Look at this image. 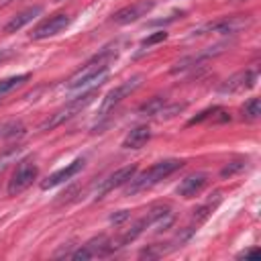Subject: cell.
I'll return each instance as SVG.
<instances>
[{
	"label": "cell",
	"instance_id": "6da1fadb",
	"mask_svg": "<svg viewBox=\"0 0 261 261\" xmlns=\"http://www.w3.org/2000/svg\"><path fill=\"white\" fill-rule=\"evenodd\" d=\"M184 163H186L184 159H175V157H171V159H161V161L153 163L149 169L141 171L139 175L135 173V175L128 179L126 190H124V196H135V194H139V192L151 190L153 186H157L159 181H163L165 177H169L171 173H175L177 169H181Z\"/></svg>",
	"mask_w": 261,
	"mask_h": 261
},
{
	"label": "cell",
	"instance_id": "7a4b0ae2",
	"mask_svg": "<svg viewBox=\"0 0 261 261\" xmlns=\"http://www.w3.org/2000/svg\"><path fill=\"white\" fill-rule=\"evenodd\" d=\"M116 57V51L114 49H104L100 51L98 55H94L90 61H86L69 80H67V88L69 90H80V88H86L90 84H102L106 80V73H108V67L112 63V59Z\"/></svg>",
	"mask_w": 261,
	"mask_h": 261
},
{
	"label": "cell",
	"instance_id": "3957f363",
	"mask_svg": "<svg viewBox=\"0 0 261 261\" xmlns=\"http://www.w3.org/2000/svg\"><path fill=\"white\" fill-rule=\"evenodd\" d=\"M98 88H100V84H98V86H94V88H90V90H88V92H84L82 96L71 98V100H69L67 104H63L61 108H57L53 114H49V116L39 124V130H53V128L61 126L63 122L71 120L75 114H80L86 106H90V104L94 102V98L98 96Z\"/></svg>",
	"mask_w": 261,
	"mask_h": 261
},
{
	"label": "cell",
	"instance_id": "277c9868",
	"mask_svg": "<svg viewBox=\"0 0 261 261\" xmlns=\"http://www.w3.org/2000/svg\"><path fill=\"white\" fill-rule=\"evenodd\" d=\"M37 175H39V167H37L35 159H33V157L20 159L18 165L14 167L10 179H8V188H6L8 196H16V194L24 192V190L37 179Z\"/></svg>",
	"mask_w": 261,
	"mask_h": 261
},
{
	"label": "cell",
	"instance_id": "5b68a950",
	"mask_svg": "<svg viewBox=\"0 0 261 261\" xmlns=\"http://www.w3.org/2000/svg\"><path fill=\"white\" fill-rule=\"evenodd\" d=\"M143 84V75H133L128 80H124L122 84H118L116 88H112L104 98H102V104H100V116H106L110 110H114L126 96H130L139 86Z\"/></svg>",
	"mask_w": 261,
	"mask_h": 261
},
{
	"label": "cell",
	"instance_id": "8992f818",
	"mask_svg": "<svg viewBox=\"0 0 261 261\" xmlns=\"http://www.w3.org/2000/svg\"><path fill=\"white\" fill-rule=\"evenodd\" d=\"M259 80V67L253 65V67H247V69H241L237 73H232L230 77H226L220 86H218V94H239V92H245V90H251Z\"/></svg>",
	"mask_w": 261,
	"mask_h": 261
},
{
	"label": "cell",
	"instance_id": "52a82bcc",
	"mask_svg": "<svg viewBox=\"0 0 261 261\" xmlns=\"http://www.w3.org/2000/svg\"><path fill=\"white\" fill-rule=\"evenodd\" d=\"M251 24V16L249 14H234V16H224V18H218L214 22H208L204 27H200L198 31H194L196 35H206V33H222V35H234L239 31H243L245 27Z\"/></svg>",
	"mask_w": 261,
	"mask_h": 261
},
{
	"label": "cell",
	"instance_id": "ba28073f",
	"mask_svg": "<svg viewBox=\"0 0 261 261\" xmlns=\"http://www.w3.org/2000/svg\"><path fill=\"white\" fill-rule=\"evenodd\" d=\"M116 247H114V241H110L106 234H100V237H94L90 239L86 245H82L77 251L69 253L71 259H96V257H106L110 253H114Z\"/></svg>",
	"mask_w": 261,
	"mask_h": 261
},
{
	"label": "cell",
	"instance_id": "9c48e42d",
	"mask_svg": "<svg viewBox=\"0 0 261 261\" xmlns=\"http://www.w3.org/2000/svg\"><path fill=\"white\" fill-rule=\"evenodd\" d=\"M71 22V16L65 14V12H57V14H51L49 18L41 20L33 31H31V39L33 41H41V39H49V37H55L59 35L61 31H65Z\"/></svg>",
	"mask_w": 261,
	"mask_h": 261
},
{
	"label": "cell",
	"instance_id": "30bf717a",
	"mask_svg": "<svg viewBox=\"0 0 261 261\" xmlns=\"http://www.w3.org/2000/svg\"><path fill=\"white\" fill-rule=\"evenodd\" d=\"M135 173H137V165H135V163H130V165H124V167L116 169L114 173L106 175L104 179H100V184L96 186V192H94L96 200L104 198L108 192H112V190H116V188H120V186H126V184H128V179H130Z\"/></svg>",
	"mask_w": 261,
	"mask_h": 261
},
{
	"label": "cell",
	"instance_id": "8fae6325",
	"mask_svg": "<svg viewBox=\"0 0 261 261\" xmlns=\"http://www.w3.org/2000/svg\"><path fill=\"white\" fill-rule=\"evenodd\" d=\"M153 6H155V0H139V2L128 4V6L120 8L118 12H114V14H112V22H116V24L135 22V20H139L141 16H147Z\"/></svg>",
	"mask_w": 261,
	"mask_h": 261
},
{
	"label": "cell",
	"instance_id": "7c38bea8",
	"mask_svg": "<svg viewBox=\"0 0 261 261\" xmlns=\"http://www.w3.org/2000/svg\"><path fill=\"white\" fill-rule=\"evenodd\" d=\"M222 51H224V45H216V47H206V49H202L200 53L186 55V57H181L179 61L173 63L171 73H181V71H188V69H192V67H198V65H202L204 61H208L210 57H214V55H218V53H222Z\"/></svg>",
	"mask_w": 261,
	"mask_h": 261
},
{
	"label": "cell",
	"instance_id": "4fadbf2b",
	"mask_svg": "<svg viewBox=\"0 0 261 261\" xmlns=\"http://www.w3.org/2000/svg\"><path fill=\"white\" fill-rule=\"evenodd\" d=\"M84 163H86V159H84V157L73 159V161H71V163H67L65 167H61V169L53 171L47 179H43V181H41V188H43V190H51V188H55V186H61V184L69 181L75 173H80V171L84 169Z\"/></svg>",
	"mask_w": 261,
	"mask_h": 261
},
{
	"label": "cell",
	"instance_id": "5bb4252c",
	"mask_svg": "<svg viewBox=\"0 0 261 261\" xmlns=\"http://www.w3.org/2000/svg\"><path fill=\"white\" fill-rule=\"evenodd\" d=\"M206 184H208V175L206 173H192V175L181 179V184L177 186L175 192L181 198H196L206 188Z\"/></svg>",
	"mask_w": 261,
	"mask_h": 261
},
{
	"label": "cell",
	"instance_id": "9a60e30c",
	"mask_svg": "<svg viewBox=\"0 0 261 261\" xmlns=\"http://www.w3.org/2000/svg\"><path fill=\"white\" fill-rule=\"evenodd\" d=\"M41 12H43V6H41V4H35V6H29V8L20 10L18 14H14V16L4 24V33H16V31H20V29L27 27L29 22H33Z\"/></svg>",
	"mask_w": 261,
	"mask_h": 261
},
{
	"label": "cell",
	"instance_id": "2e32d148",
	"mask_svg": "<svg viewBox=\"0 0 261 261\" xmlns=\"http://www.w3.org/2000/svg\"><path fill=\"white\" fill-rule=\"evenodd\" d=\"M151 139V128L141 124V126H135L133 130H128V135L122 139V147L124 149H141L149 143Z\"/></svg>",
	"mask_w": 261,
	"mask_h": 261
},
{
	"label": "cell",
	"instance_id": "e0dca14e",
	"mask_svg": "<svg viewBox=\"0 0 261 261\" xmlns=\"http://www.w3.org/2000/svg\"><path fill=\"white\" fill-rule=\"evenodd\" d=\"M226 122V120H230V114L224 110V108H220V106H212V108H208V110H202L198 116H194V118H190V122H188V126H192V124H198V122Z\"/></svg>",
	"mask_w": 261,
	"mask_h": 261
},
{
	"label": "cell",
	"instance_id": "ac0fdd59",
	"mask_svg": "<svg viewBox=\"0 0 261 261\" xmlns=\"http://www.w3.org/2000/svg\"><path fill=\"white\" fill-rule=\"evenodd\" d=\"M220 198H222V196H220V192H216V194H214V198H210V200H208V202H204L200 208H196V210H194V216H192V218H194V222H196V224L204 222V220L210 216V212L218 206Z\"/></svg>",
	"mask_w": 261,
	"mask_h": 261
},
{
	"label": "cell",
	"instance_id": "d6986e66",
	"mask_svg": "<svg viewBox=\"0 0 261 261\" xmlns=\"http://www.w3.org/2000/svg\"><path fill=\"white\" fill-rule=\"evenodd\" d=\"M241 116L247 122H255L261 116V102H259V98H249L243 104V108H241Z\"/></svg>",
	"mask_w": 261,
	"mask_h": 261
},
{
	"label": "cell",
	"instance_id": "ffe728a7",
	"mask_svg": "<svg viewBox=\"0 0 261 261\" xmlns=\"http://www.w3.org/2000/svg\"><path fill=\"white\" fill-rule=\"evenodd\" d=\"M29 80H31V73H18V75H10V77L0 80V96H4V94H8V92L16 90L18 86H22V84L29 82Z\"/></svg>",
	"mask_w": 261,
	"mask_h": 261
},
{
	"label": "cell",
	"instance_id": "44dd1931",
	"mask_svg": "<svg viewBox=\"0 0 261 261\" xmlns=\"http://www.w3.org/2000/svg\"><path fill=\"white\" fill-rule=\"evenodd\" d=\"M165 98L163 96H153L149 102H145L141 108H139V114H143V116H157L159 112H161V108L165 106Z\"/></svg>",
	"mask_w": 261,
	"mask_h": 261
},
{
	"label": "cell",
	"instance_id": "7402d4cb",
	"mask_svg": "<svg viewBox=\"0 0 261 261\" xmlns=\"http://www.w3.org/2000/svg\"><path fill=\"white\" fill-rule=\"evenodd\" d=\"M24 133V124L20 120H10V122H4L0 126V137L4 139H10V137H20Z\"/></svg>",
	"mask_w": 261,
	"mask_h": 261
},
{
	"label": "cell",
	"instance_id": "603a6c76",
	"mask_svg": "<svg viewBox=\"0 0 261 261\" xmlns=\"http://www.w3.org/2000/svg\"><path fill=\"white\" fill-rule=\"evenodd\" d=\"M245 159H239V161H232V163H228L226 167H222V171H220V175L222 177H226V175H232V173H237V171H241V169H245Z\"/></svg>",
	"mask_w": 261,
	"mask_h": 261
},
{
	"label": "cell",
	"instance_id": "cb8c5ba5",
	"mask_svg": "<svg viewBox=\"0 0 261 261\" xmlns=\"http://www.w3.org/2000/svg\"><path fill=\"white\" fill-rule=\"evenodd\" d=\"M167 39V33L165 31H159V33H153V35H149L147 39H143V47H151V45H155V43H161V41H165Z\"/></svg>",
	"mask_w": 261,
	"mask_h": 261
},
{
	"label": "cell",
	"instance_id": "d4e9b609",
	"mask_svg": "<svg viewBox=\"0 0 261 261\" xmlns=\"http://www.w3.org/2000/svg\"><path fill=\"white\" fill-rule=\"evenodd\" d=\"M128 216H130V214H128V210H120V212H116V214H112V216H110V222L120 224V222H124Z\"/></svg>",
	"mask_w": 261,
	"mask_h": 261
},
{
	"label": "cell",
	"instance_id": "484cf974",
	"mask_svg": "<svg viewBox=\"0 0 261 261\" xmlns=\"http://www.w3.org/2000/svg\"><path fill=\"white\" fill-rule=\"evenodd\" d=\"M259 255H261V253H259V249L255 247V249H249V251L239 253L237 257H239V259H259Z\"/></svg>",
	"mask_w": 261,
	"mask_h": 261
},
{
	"label": "cell",
	"instance_id": "4316f807",
	"mask_svg": "<svg viewBox=\"0 0 261 261\" xmlns=\"http://www.w3.org/2000/svg\"><path fill=\"white\" fill-rule=\"evenodd\" d=\"M181 14H184V12H173L169 18H163V20H151L149 24H167V22H173V20H175L177 16H181Z\"/></svg>",
	"mask_w": 261,
	"mask_h": 261
},
{
	"label": "cell",
	"instance_id": "83f0119b",
	"mask_svg": "<svg viewBox=\"0 0 261 261\" xmlns=\"http://www.w3.org/2000/svg\"><path fill=\"white\" fill-rule=\"evenodd\" d=\"M12 55H14V49H0V65H2L4 61H8Z\"/></svg>",
	"mask_w": 261,
	"mask_h": 261
},
{
	"label": "cell",
	"instance_id": "f1b7e54d",
	"mask_svg": "<svg viewBox=\"0 0 261 261\" xmlns=\"http://www.w3.org/2000/svg\"><path fill=\"white\" fill-rule=\"evenodd\" d=\"M8 2H12V0H0V6H4V4H8Z\"/></svg>",
	"mask_w": 261,
	"mask_h": 261
}]
</instances>
